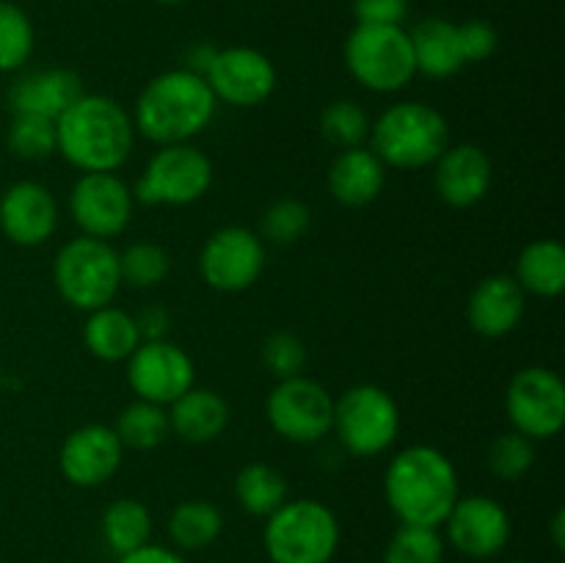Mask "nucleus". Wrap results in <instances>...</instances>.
Here are the masks:
<instances>
[{"label": "nucleus", "instance_id": "4468645a", "mask_svg": "<svg viewBox=\"0 0 565 563\" xmlns=\"http://www.w3.org/2000/svg\"><path fill=\"white\" fill-rule=\"evenodd\" d=\"M127 384L138 401L169 408L177 397L196 386V364L177 342L149 340L127 359Z\"/></svg>", "mask_w": 565, "mask_h": 563}, {"label": "nucleus", "instance_id": "1a4fd4ad", "mask_svg": "<svg viewBox=\"0 0 565 563\" xmlns=\"http://www.w3.org/2000/svg\"><path fill=\"white\" fill-rule=\"evenodd\" d=\"M331 434L356 458H373L390 450L401 434V406L379 384H356L334 397Z\"/></svg>", "mask_w": 565, "mask_h": 563}, {"label": "nucleus", "instance_id": "37998d69", "mask_svg": "<svg viewBox=\"0 0 565 563\" xmlns=\"http://www.w3.org/2000/svg\"><path fill=\"white\" fill-rule=\"evenodd\" d=\"M550 539H552V544H555L557 552L565 550V511H563V508H557V511L552 513Z\"/></svg>", "mask_w": 565, "mask_h": 563}, {"label": "nucleus", "instance_id": "f704fd0d", "mask_svg": "<svg viewBox=\"0 0 565 563\" xmlns=\"http://www.w3.org/2000/svg\"><path fill=\"white\" fill-rule=\"evenodd\" d=\"M171 257L160 243L136 241L119 252V274L121 285L132 290H152L169 276Z\"/></svg>", "mask_w": 565, "mask_h": 563}, {"label": "nucleus", "instance_id": "f257e3e1", "mask_svg": "<svg viewBox=\"0 0 565 563\" xmlns=\"http://www.w3.org/2000/svg\"><path fill=\"white\" fill-rule=\"evenodd\" d=\"M58 155L81 174L119 171L136 147L130 110L105 94H83L55 119Z\"/></svg>", "mask_w": 565, "mask_h": 563}, {"label": "nucleus", "instance_id": "ddd939ff", "mask_svg": "<svg viewBox=\"0 0 565 563\" xmlns=\"http://www.w3.org/2000/svg\"><path fill=\"white\" fill-rule=\"evenodd\" d=\"M268 252L265 241L248 226H221L199 252V274L218 293H243L263 276Z\"/></svg>", "mask_w": 565, "mask_h": 563}, {"label": "nucleus", "instance_id": "4be33fe9", "mask_svg": "<svg viewBox=\"0 0 565 563\" xmlns=\"http://www.w3.org/2000/svg\"><path fill=\"white\" fill-rule=\"evenodd\" d=\"M386 166L381 163L379 155L370 147L340 149L331 160L326 185H329L331 199L342 208H367L384 193L386 188Z\"/></svg>", "mask_w": 565, "mask_h": 563}, {"label": "nucleus", "instance_id": "0eeeda50", "mask_svg": "<svg viewBox=\"0 0 565 563\" xmlns=\"http://www.w3.org/2000/svg\"><path fill=\"white\" fill-rule=\"evenodd\" d=\"M213 160L193 141L166 144L152 152L138 177L132 196L147 208H188L213 188Z\"/></svg>", "mask_w": 565, "mask_h": 563}, {"label": "nucleus", "instance_id": "39448f33", "mask_svg": "<svg viewBox=\"0 0 565 563\" xmlns=\"http://www.w3.org/2000/svg\"><path fill=\"white\" fill-rule=\"evenodd\" d=\"M340 519L315 497L287 500L265 519L263 546L270 563H331L340 550Z\"/></svg>", "mask_w": 565, "mask_h": 563}, {"label": "nucleus", "instance_id": "c85d7f7f", "mask_svg": "<svg viewBox=\"0 0 565 563\" xmlns=\"http://www.w3.org/2000/svg\"><path fill=\"white\" fill-rule=\"evenodd\" d=\"M232 491H235V500L243 511L263 519H268L276 508L290 500V486H287L285 475L265 461L246 464L235 475Z\"/></svg>", "mask_w": 565, "mask_h": 563}, {"label": "nucleus", "instance_id": "cd10ccee", "mask_svg": "<svg viewBox=\"0 0 565 563\" xmlns=\"http://www.w3.org/2000/svg\"><path fill=\"white\" fill-rule=\"evenodd\" d=\"M224 533V513L207 500H182L169 513V539L177 552H202Z\"/></svg>", "mask_w": 565, "mask_h": 563}, {"label": "nucleus", "instance_id": "4c0bfd02", "mask_svg": "<svg viewBox=\"0 0 565 563\" xmlns=\"http://www.w3.org/2000/svg\"><path fill=\"white\" fill-rule=\"evenodd\" d=\"M263 364L276 381L301 375L307 364V346L292 331H274L263 342Z\"/></svg>", "mask_w": 565, "mask_h": 563}, {"label": "nucleus", "instance_id": "2f4dec72", "mask_svg": "<svg viewBox=\"0 0 565 563\" xmlns=\"http://www.w3.org/2000/svg\"><path fill=\"white\" fill-rule=\"evenodd\" d=\"M370 127L373 119L356 99H334L320 114V132L337 149L367 147Z\"/></svg>", "mask_w": 565, "mask_h": 563}, {"label": "nucleus", "instance_id": "bb28decb", "mask_svg": "<svg viewBox=\"0 0 565 563\" xmlns=\"http://www.w3.org/2000/svg\"><path fill=\"white\" fill-rule=\"evenodd\" d=\"M99 533H103L105 546L116 557H121L152 541V513L136 497H119L103 511Z\"/></svg>", "mask_w": 565, "mask_h": 563}, {"label": "nucleus", "instance_id": "c03bdc74", "mask_svg": "<svg viewBox=\"0 0 565 563\" xmlns=\"http://www.w3.org/2000/svg\"><path fill=\"white\" fill-rule=\"evenodd\" d=\"M152 3H160V6H180V3H185V0H152Z\"/></svg>", "mask_w": 565, "mask_h": 563}, {"label": "nucleus", "instance_id": "dca6fc26", "mask_svg": "<svg viewBox=\"0 0 565 563\" xmlns=\"http://www.w3.org/2000/svg\"><path fill=\"white\" fill-rule=\"evenodd\" d=\"M204 81L213 88L215 99L235 108H254L270 99L279 86V72L274 61L257 47L215 50Z\"/></svg>", "mask_w": 565, "mask_h": 563}, {"label": "nucleus", "instance_id": "412c9836", "mask_svg": "<svg viewBox=\"0 0 565 563\" xmlns=\"http://www.w3.org/2000/svg\"><path fill=\"white\" fill-rule=\"evenodd\" d=\"M83 94L86 92L77 72L50 66V70H31L17 75L6 92V103L11 114L44 116L55 121Z\"/></svg>", "mask_w": 565, "mask_h": 563}, {"label": "nucleus", "instance_id": "b1692460", "mask_svg": "<svg viewBox=\"0 0 565 563\" xmlns=\"http://www.w3.org/2000/svg\"><path fill=\"white\" fill-rule=\"evenodd\" d=\"M408 36H412L417 75L445 81L467 66L461 59V47H458L456 22L445 20V17H428V20L417 22Z\"/></svg>", "mask_w": 565, "mask_h": 563}, {"label": "nucleus", "instance_id": "f3484780", "mask_svg": "<svg viewBox=\"0 0 565 563\" xmlns=\"http://www.w3.org/2000/svg\"><path fill=\"white\" fill-rule=\"evenodd\" d=\"M58 199L44 182L17 180L0 191V232L14 246H44L58 230Z\"/></svg>", "mask_w": 565, "mask_h": 563}, {"label": "nucleus", "instance_id": "79ce46f5", "mask_svg": "<svg viewBox=\"0 0 565 563\" xmlns=\"http://www.w3.org/2000/svg\"><path fill=\"white\" fill-rule=\"evenodd\" d=\"M116 563H188L182 552H177L174 546H166V544H143L138 550L127 552V555L116 557Z\"/></svg>", "mask_w": 565, "mask_h": 563}, {"label": "nucleus", "instance_id": "a878e982", "mask_svg": "<svg viewBox=\"0 0 565 563\" xmlns=\"http://www.w3.org/2000/svg\"><path fill=\"white\" fill-rule=\"evenodd\" d=\"M513 279L527 296L557 298L565 290V248L552 237H539L519 252Z\"/></svg>", "mask_w": 565, "mask_h": 563}, {"label": "nucleus", "instance_id": "aec40b11", "mask_svg": "<svg viewBox=\"0 0 565 563\" xmlns=\"http://www.w3.org/2000/svg\"><path fill=\"white\" fill-rule=\"evenodd\" d=\"M527 312V293L511 274H491L467 298V323L475 334L500 340L516 331Z\"/></svg>", "mask_w": 565, "mask_h": 563}, {"label": "nucleus", "instance_id": "473e14b6", "mask_svg": "<svg viewBox=\"0 0 565 563\" xmlns=\"http://www.w3.org/2000/svg\"><path fill=\"white\" fill-rule=\"evenodd\" d=\"M312 226V210L307 202L296 196L274 199L268 208L259 215V232L265 243H276V246H292L301 241Z\"/></svg>", "mask_w": 565, "mask_h": 563}, {"label": "nucleus", "instance_id": "393cba45", "mask_svg": "<svg viewBox=\"0 0 565 563\" xmlns=\"http://www.w3.org/2000/svg\"><path fill=\"white\" fill-rule=\"evenodd\" d=\"M83 346L99 362H127L138 346H141V334H138L136 318L125 309L99 307L94 312H86V323H83Z\"/></svg>", "mask_w": 565, "mask_h": 563}, {"label": "nucleus", "instance_id": "20e7f679", "mask_svg": "<svg viewBox=\"0 0 565 563\" xmlns=\"http://www.w3.org/2000/svg\"><path fill=\"white\" fill-rule=\"evenodd\" d=\"M450 144L445 114L423 99H401L390 105L370 127V149L386 169H428Z\"/></svg>", "mask_w": 565, "mask_h": 563}, {"label": "nucleus", "instance_id": "423d86ee", "mask_svg": "<svg viewBox=\"0 0 565 563\" xmlns=\"http://www.w3.org/2000/svg\"><path fill=\"white\" fill-rule=\"evenodd\" d=\"M53 285L64 304L77 312L108 307L121 287L119 252L110 241L88 235L72 237L53 259Z\"/></svg>", "mask_w": 565, "mask_h": 563}, {"label": "nucleus", "instance_id": "6ab92c4d", "mask_svg": "<svg viewBox=\"0 0 565 563\" xmlns=\"http://www.w3.org/2000/svg\"><path fill=\"white\" fill-rule=\"evenodd\" d=\"M494 182V166L483 147L472 141L450 144L434 163V188L450 208H475Z\"/></svg>", "mask_w": 565, "mask_h": 563}, {"label": "nucleus", "instance_id": "7ed1b4c3", "mask_svg": "<svg viewBox=\"0 0 565 563\" xmlns=\"http://www.w3.org/2000/svg\"><path fill=\"white\" fill-rule=\"evenodd\" d=\"M384 497L401 524L441 528L461 497L456 464L434 445L403 447L384 472Z\"/></svg>", "mask_w": 565, "mask_h": 563}, {"label": "nucleus", "instance_id": "72a5a7b5", "mask_svg": "<svg viewBox=\"0 0 565 563\" xmlns=\"http://www.w3.org/2000/svg\"><path fill=\"white\" fill-rule=\"evenodd\" d=\"M6 147L20 160H47L58 152L55 121L44 116L11 114L6 127Z\"/></svg>", "mask_w": 565, "mask_h": 563}, {"label": "nucleus", "instance_id": "a211bd4d", "mask_svg": "<svg viewBox=\"0 0 565 563\" xmlns=\"http://www.w3.org/2000/svg\"><path fill=\"white\" fill-rule=\"evenodd\" d=\"M125 447L114 425L88 423L70 431L58 447V469L77 489H97L119 472Z\"/></svg>", "mask_w": 565, "mask_h": 563}, {"label": "nucleus", "instance_id": "2eb2a0df", "mask_svg": "<svg viewBox=\"0 0 565 563\" xmlns=\"http://www.w3.org/2000/svg\"><path fill=\"white\" fill-rule=\"evenodd\" d=\"M441 528H445V544L469 561L497 557L513 533L508 508L489 495L458 497Z\"/></svg>", "mask_w": 565, "mask_h": 563}, {"label": "nucleus", "instance_id": "58836bf2", "mask_svg": "<svg viewBox=\"0 0 565 563\" xmlns=\"http://www.w3.org/2000/svg\"><path fill=\"white\" fill-rule=\"evenodd\" d=\"M458 47L463 64H483L500 47V33L486 20H467L458 25Z\"/></svg>", "mask_w": 565, "mask_h": 563}, {"label": "nucleus", "instance_id": "f03ea898", "mask_svg": "<svg viewBox=\"0 0 565 563\" xmlns=\"http://www.w3.org/2000/svg\"><path fill=\"white\" fill-rule=\"evenodd\" d=\"M215 110L218 99L207 81L180 66L154 75L138 94L130 116L136 136L147 138L154 147H166L202 136L213 125Z\"/></svg>", "mask_w": 565, "mask_h": 563}, {"label": "nucleus", "instance_id": "9b49d317", "mask_svg": "<svg viewBox=\"0 0 565 563\" xmlns=\"http://www.w3.org/2000/svg\"><path fill=\"white\" fill-rule=\"evenodd\" d=\"M505 414L511 428L527 439H555L565 425V384L541 364L522 368L505 390Z\"/></svg>", "mask_w": 565, "mask_h": 563}, {"label": "nucleus", "instance_id": "e433bc0d", "mask_svg": "<svg viewBox=\"0 0 565 563\" xmlns=\"http://www.w3.org/2000/svg\"><path fill=\"white\" fill-rule=\"evenodd\" d=\"M486 461H489L494 478L511 480V484L513 480H522L535 464V442L511 428L491 439Z\"/></svg>", "mask_w": 565, "mask_h": 563}, {"label": "nucleus", "instance_id": "a19ab883", "mask_svg": "<svg viewBox=\"0 0 565 563\" xmlns=\"http://www.w3.org/2000/svg\"><path fill=\"white\" fill-rule=\"evenodd\" d=\"M138 326V334H141V342L149 340H169L171 331V312L163 307V304H147L138 315H132Z\"/></svg>", "mask_w": 565, "mask_h": 563}, {"label": "nucleus", "instance_id": "6e6552de", "mask_svg": "<svg viewBox=\"0 0 565 563\" xmlns=\"http://www.w3.org/2000/svg\"><path fill=\"white\" fill-rule=\"evenodd\" d=\"M345 66L367 92H403L417 77L412 36L403 25H356L345 39Z\"/></svg>", "mask_w": 565, "mask_h": 563}, {"label": "nucleus", "instance_id": "a18cd8bd", "mask_svg": "<svg viewBox=\"0 0 565 563\" xmlns=\"http://www.w3.org/2000/svg\"><path fill=\"white\" fill-rule=\"evenodd\" d=\"M516 563H522V561H516Z\"/></svg>", "mask_w": 565, "mask_h": 563}, {"label": "nucleus", "instance_id": "7c9ffc66", "mask_svg": "<svg viewBox=\"0 0 565 563\" xmlns=\"http://www.w3.org/2000/svg\"><path fill=\"white\" fill-rule=\"evenodd\" d=\"M36 31L25 11L11 0H0V72L11 75L31 61Z\"/></svg>", "mask_w": 565, "mask_h": 563}, {"label": "nucleus", "instance_id": "9d476101", "mask_svg": "<svg viewBox=\"0 0 565 563\" xmlns=\"http://www.w3.org/2000/svg\"><path fill=\"white\" fill-rule=\"evenodd\" d=\"M265 419L276 436L292 445H315L331 434L334 397L309 375L276 381L265 397Z\"/></svg>", "mask_w": 565, "mask_h": 563}, {"label": "nucleus", "instance_id": "c9c22d12", "mask_svg": "<svg viewBox=\"0 0 565 563\" xmlns=\"http://www.w3.org/2000/svg\"><path fill=\"white\" fill-rule=\"evenodd\" d=\"M445 535L439 528L401 524L384 546V563H441L445 561Z\"/></svg>", "mask_w": 565, "mask_h": 563}, {"label": "nucleus", "instance_id": "ea45409f", "mask_svg": "<svg viewBox=\"0 0 565 563\" xmlns=\"http://www.w3.org/2000/svg\"><path fill=\"white\" fill-rule=\"evenodd\" d=\"M408 0H353L356 25H403Z\"/></svg>", "mask_w": 565, "mask_h": 563}, {"label": "nucleus", "instance_id": "c756f323", "mask_svg": "<svg viewBox=\"0 0 565 563\" xmlns=\"http://www.w3.org/2000/svg\"><path fill=\"white\" fill-rule=\"evenodd\" d=\"M125 450H154L171 436L169 408L149 401H132L116 417L114 425Z\"/></svg>", "mask_w": 565, "mask_h": 563}, {"label": "nucleus", "instance_id": "5701e85b", "mask_svg": "<svg viewBox=\"0 0 565 563\" xmlns=\"http://www.w3.org/2000/svg\"><path fill=\"white\" fill-rule=\"evenodd\" d=\"M169 423L188 445H210L230 428V403L207 386H191L169 406Z\"/></svg>", "mask_w": 565, "mask_h": 563}, {"label": "nucleus", "instance_id": "f8f14e48", "mask_svg": "<svg viewBox=\"0 0 565 563\" xmlns=\"http://www.w3.org/2000/svg\"><path fill=\"white\" fill-rule=\"evenodd\" d=\"M66 208L81 235L110 241L132 224L136 196L116 171H86L72 182Z\"/></svg>", "mask_w": 565, "mask_h": 563}]
</instances>
